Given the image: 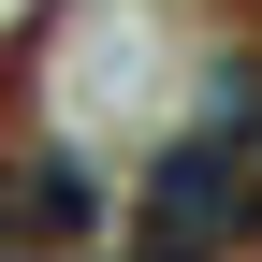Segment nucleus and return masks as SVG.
<instances>
[{
  "instance_id": "obj_1",
  "label": "nucleus",
  "mask_w": 262,
  "mask_h": 262,
  "mask_svg": "<svg viewBox=\"0 0 262 262\" xmlns=\"http://www.w3.org/2000/svg\"><path fill=\"white\" fill-rule=\"evenodd\" d=\"M146 219H160V233H189V248H233V233H262V73H248V58L204 88V117L160 146Z\"/></svg>"
},
{
  "instance_id": "obj_2",
  "label": "nucleus",
  "mask_w": 262,
  "mask_h": 262,
  "mask_svg": "<svg viewBox=\"0 0 262 262\" xmlns=\"http://www.w3.org/2000/svg\"><path fill=\"white\" fill-rule=\"evenodd\" d=\"M102 175H88L73 146H15L0 160V248L15 262H73V248H102Z\"/></svg>"
},
{
  "instance_id": "obj_3",
  "label": "nucleus",
  "mask_w": 262,
  "mask_h": 262,
  "mask_svg": "<svg viewBox=\"0 0 262 262\" xmlns=\"http://www.w3.org/2000/svg\"><path fill=\"white\" fill-rule=\"evenodd\" d=\"M117 262H219V248H189V233H160V219H131V248Z\"/></svg>"
}]
</instances>
